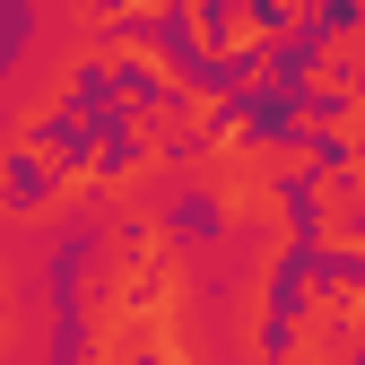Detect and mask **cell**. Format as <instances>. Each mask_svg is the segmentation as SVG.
Here are the masks:
<instances>
[{
	"mask_svg": "<svg viewBox=\"0 0 365 365\" xmlns=\"http://www.w3.org/2000/svg\"><path fill=\"white\" fill-rule=\"evenodd\" d=\"M356 26H365V0H356Z\"/></svg>",
	"mask_w": 365,
	"mask_h": 365,
	"instance_id": "3",
	"label": "cell"
},
{
	"mask_svg": "<svg viewBox=\"0 0 365 365\" xmlns=\"http://www.w3.org/2000/svg\"><path fill=\"white\" fill-rule=\"evenodd\" d=\"M269 87H279V61H235V78H226V105H235V96H269Z\"/></svg>",
	"mask_w": 365,
	"mask_h": 365,
	"instance_id": "2",
	"label": "cell"
},
{
	"mask_svg": "<svg viewBox=\"0 0 365 365\" xmlns=\"http://www.w3.org/2000/svg\"><path fill=\"white\" fill-rule=\"evenodd\" d=\"M296 87H304V105H348L356 87H365V26H331V35L304 53Z\"/></svg>",
	"mask_w": 365,
	"mask_h": 365,
	"instance_id": "1",
	"label": "cell"
}]
</instances>
